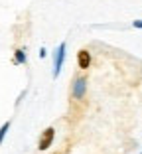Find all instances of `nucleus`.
<instances>
[{"mask_svg":"<svg viewBox=\"0 0 142 154\" xmlns=\"http://www.w3.org/2000/svg\"><path fill=\"white\" fill-rule=\"evenodd\" d=\"M65 55H67V44L61 42L53 51V77H59L61 67H63V61H65Z\"/></svg>","mask_w":142,"mask_h":154,"instance_id":"nucleus-1","label":"nucleus"},{"mask_svg":"<svg viewBox=\"0 0 142 154\" xmlns=\"http://www.w3.org/2000/svg\"><path fill=\"white\" fill-rule=\"evenodd\" d=\"M85 95H87V79L79 75V77H75L73 83H71V97H73L75 101H83Z\"/></svg>","mask_w":142,"mask_h":154,"instance_id":"nucleus-2","label":"nucleus"},{"mask_svg":"<svg viewBox=\"0 0 142 154\" xmlns=\"http://www.w3.org/2000/svg\"><path fill=\"white\" fill-rule=\"evenodd\" d=\"M53 138H55V131H53V127H47L46 131L41 132V136H40V140H38V150H47L51 144H53Z\"/></svg>","mask_w":142,"mask_h":154,"instance_id":"nucleus-3","label":"nucleus"},{"mask_svg":"<svg viewBox=\"0 0 142 154\" xmlns=\"http://www.w3.org/2000/svg\"><path fill=\"white\" fill-rule=\"evenodd\" d=\"M91 63H93L91 51L89 50H79L77 51V65H79V69H89Z\"/></svg>","mask_w":142,"mask_h":154,"instance_id":"nucleus-4","label":"nucleus"},{"mask_svg":"<svg viewBox=\"0 0 142 154\" xmlns=\"http://www.w3.org/2000/svg\"><path fill=\"white\" fill-rule=\"evenodd\" d=\"M12 61L16 65H26L28 63V55H26V50L24 48H20V50H16L14 51V57H12Z\"/></svg>","mask_w":142,"mask_h":154,"instance_id":"nucleus-5","label":"nucleus"},{"mask_svg":"<svg viewBox=\"0 0 142 154\" xmlns=\"http://www.w3.org/2000/svg\"><path fill=\"white\" fill-rule=\"evenodd\" d=\"M8 131H10V121H6L2 127H0V144H2V140L6 138V134H8Z\"/></svg>","mask_w":142,"mask_h":154,"instance_id":"nucleus-6","label":"nucleus"},{"mask_svg":"<svg viewBox=\"0 0 142 154\" xmlns=\"http://www.w3.org/2000/svg\"><path fill=\"white\" fill-rule=\"evenodd\" d=\"M132 26H134V28H138V30H142V20H134Z\"/></svg>","mask_w":142,"mask_h":154,"instance_id":"nucleus-7","label":"nucleus"},{"mask_svg":"<svg viewBox=\"0 0 142 154\" xmlns=\"http://www.w3.org/2000/svg\"><path fill=\"white\" fill-rule=\"evenodd\" d=\"M46 55H47V51H46V48H40V57H41V59H44V57H46Z\"/></svg>","mask_w":142,"mask_h":154,"instance_id":"nucleus-8","label":"nucleus"}]
</instances>
